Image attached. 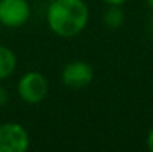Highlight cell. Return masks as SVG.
<instances>
[{
    "label": "cell",
    "instance_id": "obj_1",
    "mask_svg": "<svg viewBox=\"0 0 153 152\" xmlns=\"http://www.w3.org/2000/svg\"><path fill=\"white\" fill-rule=\"evenodd\" d=\"M89 19V9L83 0H52L46 21L52 31L64 39L80 34Z\"/></svg>",
    "mask_w": 153,
    "mask_h": 152
},
{
    "label": "cell",
    "instance_id": "obj_2",
    "mask_svg": "<svg viewBox=\"0 0 153 152\" xmlns=\"http://www.w3.org/2000/svg\"><path fill=\"white\" fill-rule=\"evenodd\" d=\"M16 91L22 101L28 104H37L46 99L49 93V84L43 73L31 70L19 78Z\"/></svg>",
    "mask_w": 153,
    "mask_h": 152
},
{
    "label": "cell",
    "instance_id": "obj_3",
    "mask_svg": "<svg viewBox=\"0 0 153 152\" xmlns=\"http://www.w3.org/2000/svg\"><path fill=\"white\" fill-rule=\"evenodd\" d=\"M30 146V136L18 122L0 124V152H25Z\"/></svg>",
    "mask_w": 153,
    "mask_h": 152
},
{
    "label": "cell",
    "instance_id": "obj_4",
    "mask_svg": "<svg viewBox=\"0 0 153 152\" xmlns=\"http://www.w3.org/2000/svg\"><path fill=\"white\" fill-rule=\"evenodd\" d=\"M31 7L27 0H0V24L9 28H18L27 24Z\"/></svg>",
    "mask_w": 153,
    "mask_h": 152
},
{
    "label": "cell",
    "instance_id": "obj_5",
    "mask_svg": "<svg viewBox=\"0 0 153 152\" xmlns=\"http://www.w3.org/2000/svg\"><path fill=\"white\" fill-rule=\"evenodd\" d=\"M94 79V69L86 61H71L64 66L61 72V81L65 87L73 90H80L88 87Z\"/></svg>",
    "mask_w": 153,
    "mask_h": 152
},
{
    "label": "cell",
    "instance_id": "obj_6",
    "mask_svg": "<svg viewBox=\"0 0 153 152\" xmlns=\"http://www.w3.org/2000/svg\"><path fill=\"white\" fill-rule=\"evenodd\" d=\"M16 63L18 60H16L15 52L7 46L0 45V81L9 78L15 72Z\"/></svg>",
    "mask_w": 153,
    "mask_h": 152
},
{
    "label": "cell",
    "instance_id": "obj_7",
    "mask_svg": "<svg viewBox=\"0 0 153 152\" xmlns=\"http://www.w3.org/2000/svg\"><path fill=\"white\" fill-rule=\"evenodd\" d=\"M102 21L108 28H119L125 21V13L120 6H108V9L102 15Z\"/></svg>",
    "mask_w": 153,
    "mask_h": 152
},
{
    "label": "cell",
    "instance_id": "obj_8",
    "mask_svg": "<svg viewBox=\"0 0 153 152\" xmlns=\"http://www.w3.org/2000/svg\"><path fill=\"white\" fill-rule=\"evenodd\" d=\"M7 101H9V94H7V90L0 84V107H3V106H6L7 104Z\"/></svg>",
    "mask_w": 153,
    "mask_h": 152
},
{
    "label": "cell",
    "instance_id": "obj_9",
    "mask_svg": "<svg viewBox=\"0 0 153 152\" xmlns=\"http://www.w3.org/2000/svg\"><path fill=\"white\" fill-rule=\"evenodd\" d=\"M146 143H147V148H149V151L153 152V127L150 128V131L147 133V139H146Z\"/></svg>",
    "mask_w": 153,
    "mask_h": 152
},
{
    "label": "cell",
    "instance_id": "obj_10",
    "mask_svg": "<svg viewBox=\"0 0 153 152\" xmlns=\"http://www.w3.org/2000/svg\"><path fill=\"white\" fill-rule=\"evenodd\" d=\"M104 3H107L108 6H111V4H114V6H122L123 3H126L128 0H102Z\"/></svg>",
    "mask_w": 153,
    "mask_h": 152
},
{
    "label": "cell",
    "instance_id": "obj_11",
    "mask_svg": "<svg viewBox=\"0 0 153 152\" xmlns=\"http://www.w3.org/2000/svg\"><path fill=\"white\" fill-rule=\"evenodd\" d=\"M147 3H149V6L153 9V0H147Z\"/></svg>",
    "mask_w": 153,
    "mask_h": 152
},
{
    "label": "cell",
    "instance_id": "obj_12",
    "mask_svg": "<svg viewBox=\"0 0 153 152\" xmlns=\"http://www.w3.org/2000/svg\"><path fill=\"white\" fill-rule=\"evenodd\" d=\"M152 27H153V18H152Z\"/></svg>",
    "mask_w": 153,
    "mask_h": 152
}]
</instances>
